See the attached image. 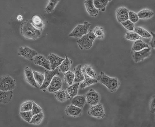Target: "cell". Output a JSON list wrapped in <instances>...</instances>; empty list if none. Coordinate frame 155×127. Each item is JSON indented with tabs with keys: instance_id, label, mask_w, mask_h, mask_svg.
<instances>
[{
	"instance_id": "cell-36",
	"label": "cell",
	"mask_w": 155,
	"mask_h": 127,
	"mask_svg": "<svg viewBox=\"0 0 155 127\" xmlns=\"http://www.w3.org/2000/svg\"><path fill=\"white\" fill-rule=\"evenodd\" d=\"M20 114L21 117L28 123H30L33 116L31 111L20 112Z\"/></svg>"
},
{
	"instance_id": "cell-6",
	"label": "cell",
	"mask_w": 155,
	"mask_h": 127,
	"mask_svg": "<svg viewBox=\"0 0 155 127\" xmlns=\"http://www.w3.org/2000/svg\"><path fill=\"white\" fill-rule=\"evenodd\" d=\"M88 114L91 116L98 119L104 118L105 116L104 109L103 105L101 103L91 106Z\"/></svg>"
},
{
	"instance_id": "cell-19",
	"label": "cell",
	"mask_w": 155,
	"mask_h": 127,
	"mask_svg": "<svg viewBox=\"0 0 155 127\" xmlns=\"http://www.w3.org/2000/svg\"><path fill=\"white\" fill-rule=\"evenodd\" d=\"M13 96L12 90L0 91V102L3 104H6L10 102Z\"/></svg>"
},
{
	"instance_id": "cell-39",
	"label": "cell",
	"mask_w": 155,
	"mask_h": 127,
	"mask_svg": "<svg viewBox=\"0 0 155 127\" xmlns=\"http://www.w3.org/2000/svg\"><path fill=\"white\" fill-rule=\"evenodd\" d=\"M121 24L126 29L131 31L134 30V25L130 20H126L121 23Z\"/></svg>"
},
{
	"instance_id": "cell-4",
	"label": "cell",
	"mask_w": 155,
	"mask_h": 127,
	"mask_svg": "<svg viewBox=\"0 0 155 127\" xmlns=\"http://www.w3.org/2000/svg\"><path fill=\"white\" fill-rule=\"evenodd\" d=\"M16 81L10 76L7 75L1 77L0 79V90L3 91L12 90L15 88Z\"/></svg>"
},
{
	"instance_id": "cell-15",
	"label": "cell",
	"mask_w": 155,
	"mask_h": 127,
	"mask_svg": "<svg viewBox=\"0 0 155 127\" xmlns=\"http://www.w3.org/2000/svg\"><path fill=\"white\" fill-rule=\"evenodd\" d=\"M25 78L27 82L32 86L38 88L37 83L35 81L34 74L31 68L26 67L24 70Z\"/></svg>"
},
{
	"instance_id": "cell-22",
	"label": "cell",
	"mask_w": 155,
	"mask_h": 127,
	"mask_svg": "<svg viewBox=\"0 0 155 127\" xmlns=\"http://www.w3.org/2000/svg\"><path fill=\"white\" fill-rule=\"evenodd\" d=\"M84 79L81 83L80 86L81 89H83L91 84H95L98 82L97 80L89 76L84 74Z\"/></svg>"
},
{
	"instance_id": "cell-33",
	"label": "cell",
	"mask_w": 155,
	"mask_h": 127,
	"mask_svg": "<svg viewBox=\"0 0 155 127\" xmlns=\"http://www.w3.org/2000/svg\"><path fill=\"white\" fill-rule=\"evenodd\" d=\"M59 1L51 0L49 2L45 8V11L48 14H50L54 11L56 6Z\"/></svg>"
},
{
	"instance_id": "cell-10",
	"label": "cell",
	"mask_w": 155,
	"mask_h": 127,
	"mask_svg": "<svg viewBox=\"0 0 155 127\" xmlns=\"http://www.w3.org/2000/svg\"><path fill=\"white\" fill-rule=\"evenodd\" d=\"M151 53L150 48H144L138 51H134L133 55V59L135 62H138L149 57Z\"/></svg>"
},
{
	"instance_id": "cell-20",
	"label": "cell",
	"mask_w": 155,
	"mask_h": 127,
	"mask_svg": "<svg viewBox=\"0 0 155 127\" xmlns=\"http://www.w3.org/2000/svg\"><path fill=\"white\" fill-rule=\"evenodd\" d=\"M31 23L38 30L42 31L44 24L40 17L37 15L33 16L30 21Z\"/></svg>"
},
{
	"instance_id": "cell-26",
	"label": "cell",
	"mask_w": 155,
	"mask_h": 127,
	"mask_svg": "<svg viewBox=\"0 0 155 127\" xmlns=\"http://www.w3.org/2000/svg\"><path fill=\"white\" fill-rule=\"evenodd\" d=\"M79 85V83H76L67 87V92L70 98H72L77 95Z\"/></svg>"
},
{
	"instance_id": "cell-3",
	"label": "cell",
	"mask_w": 155,
	"mask_h": 127,
	"mask_svg": "<svg viewBox=\"0 0 155 127\" xmlns=\"http://www.w3.org/2000/svg\"><path fill=\"white\" fill-rule=\"evenodd\" d=\"M96 37L93 32L91 30L88 33L84 35L77 42L81 50L89 49L92 47Z\"/></svg>"
},
{
	"instance_id": "cell-41",
	"label": "cell",
	"mask_w": 155,
	"mask_h": 127,
	"mask_svg": "<svg viewBox=\"0 0 155 127\" xmlns=\"http://www.w3.org/2000/svg\"><path fill=\"white\" fill-rule=\"evenodd\" d=\"M33 106L31 110L33 116L40 113L42 112V109L36 103L32 101Z\"/></svg>"
},
{
	"instance_id": "cell-44",
	"label": "cell",
	"mask_w": 155,
	"mask_h": 127,
	"mask_svg": "<svg viewBox=\"0 0 155 127\" xmlns=\"http://www.w3.org/2000/svg\"><path fill=\"white\" fill-rule=\"evenodd\" d=\"M23 16L22 15H19L17 17V19L19 21H21L23 19Z\"/></svg>"
},
{
	"instance_id": "cell-28",
	"label": "cell",
	"mask_w": 155,
	"mask_h": 127,
	"mask_svg": "<svg viewBox=\"0 0 155 127\" xmlns=\"http://www.w3.org/2000/svg\"><path fill=\"white\" fill-rule=\"evenodd\" d=\"M154 12L148 9H144L138 13L139 18L147 19L151 18L154 15Z\"/></svg>"
},
{
	"instance_id": "cell-38",
	"label": "cell",
	"mask_w": 155,
	"mask_h": 127,
	"mask_svg": "<svg viewBox=\"0 0 155 127\" xmlns=\"http://www.w3.org/2000/svg\"><path fill=\"white\" fill-rule=\"evenodd\" d=\"M93 32L95 37L101 39L104 37V33L102 27L99 26L96 27Z\"/></svg>"
},
{
	"instance_id": "cell-23",
	"label": "cell",
	"mask_w": 155,
	"mask_h": 127,
	"mask_svg": "<svg viewBox=\"0 0 155 127\" xmlns=\"http://www.w3.org/2000/svg\"><path fill=\"white\" fill-rule=\"evenodd\" d=\"M73 63V61L69 59L67 55L65 59L63 61L59 66V68L61 72L65 73L68 71Z\"/></svg>"
},
{
	"instance_id": "cell-25",
	"label": "cell",
	"mask_w": 155,
	"mask_h": 127,
	"mask_svg": "<svg viewBox=\"0 0 155 127\" xmlns=\"http://www.w3.org/2000/svg\"><path fill=\"white\" fill-rule=\"evenodd\" d=\"M149 48L150 47L148 44L145 43L141 39H139L136 40L134 42L132 49L134 51H138L142 50L144 48Z\"/></svg>"
},
{
	"instance_id": "cell-37",
	"label": "cell",
	"mask_w": 155,
	"mask_h": 127,
	"mask_svg": "<svg viewBox=\"0 0 155 127\" xmlns=\"http://www.w3.org/2000/svg\"><path fill=\"white\" fill-rule=\"evenodd\" d=\"M126 39L131 41H136L142 39V37L135 32H127L126 33Z\"/></svg>"
},
{
	"instance_id": "cell-31",
	"label": "cell",
	"mask_w": 155,
	"mask_h": 127,
	"mask_svg": "<svg viewBox=\"0 0 155 127\" xmlns=\"http://www.w3.org/2000/svg\"><path fill=\"white\" fill-rule=\"evenodd\" d=\"M75 78L74 74L71 71H68L64 73L65 81L69 86L72 85Z\"/></svg>"
},
{
	"instance_id": "cell-43",
	"label": "cell",
	"mask_w": 155,
	"mask_h": 127,
	"mask_svg": "<svg viewBox=\"0 0 155 127\" xmlns=\"http://www.w3.org/2000/svg\"><path fill=\"white\" fill-rule=\"evenodd\" d=\"M151 35L152 36V39L150 42V44L153 48L155 47V34L152 32H151Z\"/></svg>"
},
{
	"instance_id": "cell-18",
	"label": "cell",
	"mask_w": 155,
	"mask_h": 127,
	"mask_svg": "<svg viewBox=\"0 0 155 127\" xmlns=\"http://www.w3.org/2000/svg\"><path fill=\"white\" fill-rule=\"evenodd\" d=\"M71 102L72 104L82 109L87 102L86 96H76L72 98Z\"/></svg>"
},
{
	"instance_id": "cell-12",
	"label": "cell",
	"mask_w": 155,
	"mask_h": 127,
	"mask_svg": "<svg viewBox=\"0 0 155 127\" xmlns=\"http://www.w3.org/2000/svg\"><path fill=\"white\" fill-rule=\"evenodd\" d=\"M33 60L35 64L43 67L47 70H51V68L50 61L44 56L38 55L34 58Z\"/></svg>"
},
{
	"instance_id": "cell-9",
	"label": "cell",
	"mask_w": 155,
	"mask_h": 127,
	"mask_svg": "<svg viewBox=\"0 0 155 127\" xmlns=\"http://www.w3.org/2000/svg\"><path fill=\"white\" fill-rule=\"evenodd\" d=\"M87 102L91 106L96 105L99 103L100 101V95L94 89H90L87 93L86 96Z\"/></svg>"
},
{
	"instance_id": "cell-1",
	"label": "cell",
	"mask_w": 155,
	"mask_h": 127,
	"mask_svg": "<svg viewBox=\"0 0 155 127\" xmlns=\"http://www.w3.org/2000/svg\"><path fill=\"white\" fill-rule=\"evenodd\" d=\"M21 33L22 35L27 39L36 40L41 37V33L40 30L35 28L30 21H26L21 26Z\"/></svg>"
},
{
	"instance_id": "cell-13",
	"label": "cell",
	"mask_w": 155,
	"mask_h": 127,
	"mask_svg": "<svg viewBox=\"0 0 155 127\" xmlns=\"http://www.w3.org/2000/svg\"><path fill=\"white\" fill-rule=\"evenodd\" d=\"M48 59L50 61L52 70L55 69L60 66L63 61L65 60L60 57L52 53L49 55Z\"/></svg>"
},
{
	"instance_id": "cell-16",
	"label": "cell",
	"mask_w": 155,
	"mask_h": 127,
	"mask_svg": "<svg viewBox=\"0 0 155 127\" xmlns=\"http://www.w3.org/2000/svg\"><path fill=\"white\" fill-rule=\"evenodd\" d=\"M66 114L68 116L74 117H78L81 115L82 112L81 108L73 104L67 106L65 109Z\"/></svg>"
},
{
	"instance_id": "cell-2",
	"label": "cell",
	"mask_w": 155,
	"mask_h": 127,
	"mask_svg": "<svg viewBox=\"0 0 155 127\" xmlns=\"http://www.w3.org/2000/svg\"><path fill=\"white\" fill-rule=\"evenodd\" d=\"M97 80L104 85L112 93L115 92L120 85V83L117 78L110 77L103 72H101Z\"/></svg>"
},
{
	"instance_id": "cell-27",
	"label": "cell",
	"mask_w": 155,
	"mask_h": 127,
	"mask_svg": "<svg viewBox=\"0 0 155 127\" xmlns=\"http://www.w3.org/2000/svg\"><path fill=\"white\" fill-rule=\"evenodd\" d=\"M111 1L103 0V1H93V3L95 8L98 10L102 11H105L106 7L108 5L109 2Z\"/></svg>"
},
{
	"instance_id": "cell-34",
	"label": "cell",
	"mask_w": 155,
	"mask_h": 127,
	"mask_svg": "<svg viewBox=\"0 0 155 127\" xmlns=\"http://www.w3.org/2000/svg\"><path fill=\"white\" fill-rule=\"evenodd\" d=\"M33 72L35 81L41 86L44 81L45 76L40 73L36 71H33Z\"/></svg>"
},
{
	"instance_id": "cell-35",
	"label": "cell",
	"mask_w": 155,
	"mask_h": 127,
	"mask_svg": "<svg viewBox=\"0 0 155 127\" xmlns=\"http://www.w3.org/2000/svg\"><path fill=\"white\" fill-rule=\"evenodd\" d=\"M33 106L32 101H29L23 103L21 106L20 112L31 111Z\"/></svg>"
},
{
	"instance_id": "cell-14",
	"label": "cell",
	"mask_w": 155,
	"mask_h": 127,
	"mask_svg": "<svg viewBox=\"0 0 155 127\" xmlns=\"http://www.w3.org/2000/svg\"><path fill=\"white\" fill-rule=\"evenodd\" d=\"M128 10L124 7L117 9L116 11L117 19L119 23H122L129 20Z\"/></svg>"
},
{
	"instance_id": "cell-17",
	"label": "cell",
	"mask_w": 155,
	"mask_h": 127,
	"mask_svg": "<svg viewBox=\"0 0 155 127\" xmlns=\"http://www.w3.org/2000/svg\"><path fill=\"white\" fill-rule=\"evenodd\" d=\"M87 11L91 17H96L99 10L97 9L94 5L93 1H86L84 2Z\"/></svg>"
},
{
	"instance_id": "cell-40",
	"label": "cell",
	"mask_w": 155,
	"mask_h": 127,
	"mask_svg": "<svg viewBox=\"0 0 155 127\" xmlns=\"http://www.w3.org/2000/svg\"><path fill=\"white\" fill-rule=\"evenodd\" d=\"M129 19L133 23L137 22L139 20V18L137 14L135 12L131 11L128 12Z\"/></svg>"
},
{
	"instance_id": "cell-30",
	"label": "cell",
	"mask_w": 155,
	"mask_h": 127,
	"mask_svg": "<svg viewBox=\"0 0 155 127\" xmlns=\"http://www.w3.org/2000/svg\"><path fill=\"white\" fill-rule=\"evenodd\" d=\"M82 71L84 74L92 77L93 78H95L96 76V73L91 66H84L82 68Z\"/></svg>"
},
{
	"instance_id": "cell-11",
	"label": "cell",
	"mask_w": 155,
	"mask_h": 127,
	"mask_svg": "<svg viewBox=\"0 0 155 127\" xmlns=\"http://www.w3.org/2000/svg\"><path fill=\"white\" fill-rule=\"evenodd\" d=\"M62 86V81L60 77L54 76L47 89L49 92L55 93L60 90Z\"/></svg>"
},
{
	"instance_id": "cell-8",
	"label": "cell",
	"mask_w": 155,
	"mask_h": 127,
	"mask_svg": "<svg viewBox=\"0 0 155 127\" xmlns=\"http://www.w3.org/2000/svg\"><path fill=\"white\" fill-rule=\"evenodd\" d=\"M45 80L43 84L40 87V89L41 90L46 89L54 77L56 75L60 74L59 70L57 68L53 70L46 69L45 70Z\"/></svg>"
},
{
	"instance_id": "cell-7",
	"label": "cell",
	"mask_w": 155,
	"mask_h": 127,
	"mask_svg": "<svg viewBox=\"0 0 155 127\" xmlns=\"http://www.w3.org/2000/svg\"><path fill=\"white\" fill-rule=\"evenodd\" d=\"M18 54L19 56L30 61H32L35 56L38 55L36 51L27 46L19 47Z\"/></svg>"
},
{
	"instance_id": "cell-21",
	"label": "cell",
	"mask_w": 155,
	"mask_h": 127,
	"mask_svg": "<svg viewBox=\"0 0 155 127\" xmlns=\"http://www.w3.org/2000/svg\"><path fill=\"white\" fill-rule=\"evenodd\" d=\"M55 96L58 101L64 102L70 98L67 91L60 89L55 93Z\"/></svg>"
},
{
	"instance_id": "cell-32",
	"label": "cell",
	"mask_w": 155,
	"mask_h": 127,
	"mask_svg": "<svg viewBox=\"0 0 155 127\" xmlns=\"http://www.w3.org/2000/svg\"><path fill=\"white\" fill-rule=\"evenodd\" d=\"M44 116L43 112H41L38 114L33 116L30 123L38 125L43 120Z\"/></svg>"
},
{
	"instance_id": "cell-42",
	"label": "cell",
	"mask_w": 155,
	"mask_h": 127,
	"mask_svg": "<svg viewBox=\"0 0 155 127\" xmlns=\"http://www.w3.org/2000/svg\"><path fill=\"white\" fill-rule=\"evenodd\" d=\"M155 96L154 95L152 98L150 104V112L154 114L155 112Z\"/></svg>"
},
{
	"instance_id": "cell-29",
	"label": "cell",
	"mask_w": 155,
	"mask_h": 127,
	"mask_svg": "<svg viewBox=\"0 0 155 127\" xmlns=\"http://www.w3.org/2000/svg\"><path fill=\"white\" fill-rule=\"evenodd\" d=\"M134 31L140 37L145 38H149L151 37V34L147 31L140 27H136L135 28Z\"/></svg>"
},
{
	"instance_id": "cell-5",
	"label": "cell",
	"mask_w": 155,
	"mask_h": 127,
	"mask_svg": "<svg viewBox=\"0 0 155 127\" xmlns=\"http://www.w3.org/2000/svg\"><path fill=\"white\" fill-rule=\"evenodd\" d=\"M91 24L88 22H84L82 24L77 25L71 33L68 35L69 37L75 38L81 37L87 34Z\"/></svg>"
},
{
	"instance_id": "cell-24",
	"label": "cell",
	"mask_w": 155,
	"mask_h": 127,
	"mask_svg": "<svg viewBox=\"0 0 155 127\" xmlns=\"http://www.w3.org/2000/svg\"><path fill=\"white\" fill-rule=\"evenodd\" d=\"M75 75L74 81L75 83H79L84 79V76L82 71L81 66H77L74 69Z\"/></svg>"
}]
</instances>
